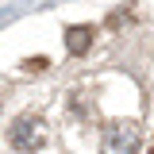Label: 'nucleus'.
I'll use <instances>...</instances> for the list:
<instances>
[{"instance_id":"2","label":"nucleus","mask_w":154,"mask_h":154,"mask_svg":"<svg viewBox=\"0 0 154 154\" xmlns=\"http://www.w3.org/2000/svg\"><path fill=\"white\" fill-rule=\"evenodd\" d=\"M38 143H42V135H38V119H35V116L16 119V127H12V146H19V150H35Z\"/></svg>"},{"instance_id":"1","label":"nucleus","mask_w":154,"mask_h":154,"mask_svg":"<svg viewBox=\"0 0 154 154\" xmlns=\"http://www.w3.org/2000/svg\"><path fill=\"white\" fill-rule=\"evenodd\" d=\"M139 139H143V135H139V123L116 119V123L104 127V154H135Z\"/></svg>"},{"instance_id":"3","label":"nucleus","mask_w":154,"mask_h":154,"mask_svg":"<svg viewBox=\"0 0 154 154\" xmlns=\"http://www.w3.org/2000/svg\"><path fill=\"white\" fill-rule=\"evenodd\" d=\"M93 27L89 23H77V27H66V50L69 54H85L89 46H93Z\"/></svg>"}]
</instances>
